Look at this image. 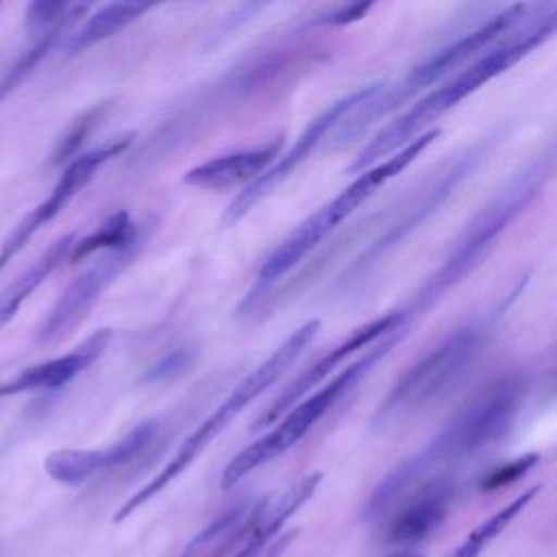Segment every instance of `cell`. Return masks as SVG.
Returning a JSON list of instances; mask_svg holds the SVG:
<instances>
[{
	"label": "cell",
	"instance_id": "cell-22",
	"mask_svg": "<svg viewBox=\"0 0 557 557\" xmlns=\"http://www.w3.org/2000/svg\"><path fill=\"white\" fill-rule=\"evenodd\" d=\"M194 357H196V350L191 346L174 348L172 352H168L165 357H161L159 361H154L150 366V370L146 372V381H150V383L172 381L194 363Z\"/></svg>",
	"mask_w": 557,
	"mask_h": 557
},
{
	"label": "cell",
	"instance_id": "cell-6",
	"mask_svg": "<svg viewBox=\"0 0 557 557\" xmlns=\"http://www.w3.org/2000/svg\"><path fill=\"white\" fill-rule=\"evenodd\" d=\"M440 135L437 128H431L416 137L411 144L387 157L385 161L368 168L357 174L337 196L322 205L315 213L302 220L261 263L259 283H272L294 270L318 244H322L348 215H352L381 185L400 174L422 150Z\"/></svg>",
	"mask_w": 557,
	"mask_h": 557
},
{
	"label": "cell",
	"instance_id": "cell-15",
	"mask_svg": "<svg viewBox=\"0 0 557 557\" xmlns=\"http://www.w3.org/2000/svg\"><path fill=\"white\" fill-rule=\"evenodd\" d=\"M281 148L283 135H276L257 148L213 157L189 168L183 174V183L198 189H233L239 185L248 187L281 157Z\"/></svg>",
	"mask_w": 557,
	"mask_h": 557
},
{
	"label": "cell",
	"instance_id": "cell-1",
	"mask_svg": "<svg viewBox=\"0 0 557 557\" xmlns=\"http://www.w3.org/2000/svg\"><path fill=\"white\" fill-rule=\"evenodd\" d=\"M557 35V2L529 4L522 20L509 28L498 41L483 50L466 67L442 81L433 91L422 96L411 109L383 126L352 159L348 165L350 174H361L368 168L385 161L407 144H411L444 113L457 107L463 98L474 94L479 87L507 72L511 65L522 61L531 50L542 46L546 39Z\"/></svg>",
	"mask_w": 557,
	"mask_h": 557
},
{
	"label": "cell",
	"instance_id": "cell-3",
	"mask_svg": "<svg viewBox=\"0 0 557 557\" xmlns=\"http://www.w3.org/2000/svg\"><path fill=\"white\" fill-rule=\"evenodd\" d=\"M555 170L557 131L500 185V189L463 226L459 237L453 242L448 255L442 259V263L426 276L420 289L400 309L407 326L409 322L420 318L431 305H435L444 292L457 285L466 274H470L481 263V259L496 244V239L544 189Z\"/></svg>",
	"mask_w": 557,
	"mask_h": 557
},
{
	"label": "cell",
	"instance_id": "cell-17",
	"mask_svg": "<svg viewBox=\"0 0 557 557\" xmlns=\"http://www.w3.org/2000/svg\"><path fill=\"white\" fill-rule=\"evenodd\" d=\"M76 235H63L61 239L52 242L39 259H35L20 276H15L4 289H0V329L17 313L24 300L63 263L70 259V252L76 244Z\"/></svg>",
	"mask_w": 557,
	"mask_h": 557
},
{
	"label": "cell",
	"instance_id": "cell-2",
	"mask_svg": "<svg viewBox=\"0 0 557 557\" xmlns=\"http://www.w3.org/2000/svg\"><path fill=\"white\" fill-rule=\"evenodd\" d=\"M522 400L524 385L518 376H503L479 389L418 455L400 463L374 490L366 505V518H381L433 470L459 463L496 444L513 426Z\"/></svg>",
	"mask_w": 557,
	"mask_h": 557
},
{
	"label": "cell",
	"instance_id": "cell-18",
	"mask_svg": "<svg viewBox=\"0 0 557 557\" xmlns=\"http://www.w3.org/2000/svg\"><path fill=\"white\" fill-rule=\"evenodd\" d=\"M146 11H150V4H146V2H111V4L96 9L94 13H89L85 17V22L76 30H72L67 35L65 52L78 54V52L113 37L115 33H120L122 28L133 24L137 17H141Z\"/></svg>",
	"mask_w": 557,
	"mask_h": 557
},
{
	"label": "cell",
	"instance_id": "cell-5",
	"mask_svg": "<svg viewBox=\"0 0 557 557\" xmlns=\"http://www.w3.org/2000/svg\"><path fill=\"white\" fill-rule=\"evenodd\" d=\"M498 313L500 311L494 309L487 315L461 324L416 359L383 398L374 413L372 429L381 433L389 431L444 398L483 352Z\"/></svg>",
	"mask_w": 557,
	"mask_h": 557
},
{
	"label": "cell",
	"instance_id": "cell-10",
	"mask_svg": "<svg viewBox=\"0 0 557 557\" xmlns=\"http://www.w3.org/2000/svg\"><path fill=\"white\" fill-rule=\"evenodd\" d=\"M405 318L400 313V309L396 311H387L357 329H352L339 344H335L329 352H324L320 359H315L309 368H305L292 383H287V387L259 413V418L252 422V431H261L265 426H270L272 422L281 420L296 403H300L305 396H309V392L313 387H318L320 383H326V379L344 363L348 361L355 352L363 350V348H372L374 344H379L381 339H392L394 344L405 335Z\"/></svg>",
	"mask_w": 557,
	"mask_h": 557
},
{
	"label": "cell",
	"instance_id": "cell-7",
	"mask_svg": "<svg viewBox=\"0 0 557 557\" xmlns=\"http://www.w3.org/2000/svg\"><path fill=\"white\" fill-rule=\"evenodd\" d=\"M383 357L385 352L374 344L361 359L346 366L337 376L296 403L265 435L248 444L226 463L220 481L222 490L235 487V483H239L246 474L294 448Z\"/></svg>",
	"mask_w": 557,
	"mask_h": 557
},
{
	"label": "cell",
	"instance_id": "cell-19",
	"mask_svg": "<svg viewBox=\"0 0 557 557\" xmlns=\"http://www.w3.org/2000/svg\"><path fill=\"white\" fill-rule=\"evenodd\" d=\"M255 500H244L213 520L183 550L181 557H235L242 550L246 518Z\"/></svg>",
	"mask_w": 557,
	"mask_h": 557
},
{
	"label": "cell",
	"instance_id": "cell-16",
	"mask_svg": "<svg viewBox=\"0 0 557 557\" xmlns=\"http://www.w3.org/2000/svg\"><path fill=\"white\" fill-rule=\"evenodd\" d=\"M453 485L446 479L426 483L389 522L385 540L394 546H411L431 535L446 518Z\"/></svg>",
	"mask_w": 557,
	"mask_h": 557
},
{
	"label": "cell",
	"instance_id": "cell-9",
	"mask_svg": "<svg viewBox=\"0 0 557 557\" xmlns=\"http://www.w3.org/2000/svg\"><path fill=\"white\" fill-rule=\"evenodd\" d=\"M133 141V135H117L113 139L102 141L100 146L76 154L57 178L50 194L35 205L2 239L0 244V272L22 252V248L46 226L50 224L67 205L70 200L96 176V172L113 157L124 152Z\"/></svg>",
	"mask_w": 557,
	"mask_h": 557
},
{
	"label": "cell",
	"instance_id": "cell-14",
	"mask_svg": "<svg viewBox=\"0 0 557 557\" xmlns=\"http://www.w3.org/2000/svg\"><path fill=\"white\" fill-rule=\"evenodd\" d=\"M111 337H113V331L102 326V329L94 331L91 335H87L74 350H70L61 357L35 363V366L22 370L20 374H15L13 379L0 381V398L63 387L74 376H78L83 370H87L107 350Z\"/></svg>",
	"mask_w": 557,
	"mask_h": 557
},
{
	"label": "cell",
	"instance_id": "cell-13",
	"mask_svg": "<svg viewBox=\"0 0 557 557\" xmlns=\"http://www.w3.org/2000/svg\"><path fill=\"white\" fill-rule=\"evenodd\" d=\"M154 433L157 424L148 420L104 448H59L46 457L44 470L59 483L78 485L104 470L117 468L137 457L150 444Z\"/></svg>",
	"mask_w": 557,
	"mask_h": 557
},
{
	"label": "cell",
	"instance_id": "cell-11",
	"mask_svg": "<svg viewBox=\"0 0 557 557\" xmlns=\"http://www.w3.org/2000/svg\"><path fill=\"white\" fill-rule=\"evenodd\" d=\"M368 85L359 87L357 91L346 94L344 98L331 102L324 111H320L309 124L307 128L298 135V139L289 146V150L281 152V157L257 178L252 181L248 187H244L226 207L224 215H222V224L224 226H235L239 220H244L263 198H268L302 161H307L311 157V152L324 144L326 139H331L335 126L346 117V113L366 96Z\"/></svg>",
	"mask_w": 557,
	"mask_h": 557
},
{
	"label": "cell",
	"instance_id": "cell-25",
	"mask_svg": "<svg viewBox=\"0 0 557 557\" xmlns=\"http://www.w3.org/2000/svg\"><path fill=\"white\" fill-rule=\"evenodd\" d=\"M372 9V2H350V4H342L335 7L331 11H326L324 15H320L313 24H326V26H346L352 24L361 17H366V13Z\"/></svg>",
	"mask_w": 557,
	"mask_h": 557
},
{
	"label": "cell",
	"instance_id": "cell-4",
	"mask_svg": "<svg viewBox=\"0 0 557 557\" xmlns=\"http://www.w3.org/2000/svg\"><path fill=\"white\" fill-rule=\"evenodd\" d=\"M320 331V320H309L300 324L296 331H292L272 355H268L252 372H248L226 396L224 400L183 440V444L176 448L172 459L144 485L139 487L113 516V522L126 520L133 511H137L141 505H146L150 498H154L161 490H165L176 476H181L207 448L209 444L224 433V429L252 403L257 400L265 389H270L289 368L292 363L305 352V348L311 344L315 333Z\"/></svg>",
	"mask_w": 557,
	"mask_h": 557
},
{
	"label": "cell",
	"instance_id": "cell-27",
	"mask_svg": "<svg viewBox=\"0 0 557 557\" xmlns=\"http://www.w3.org/2000/svg\"><path fill=\"white\" fill-rule=\"evenodd\" d=\"M389 557H422V555H418V553H413V550H398V553H394V555H389Z\"/></svg>",
	"mask_w": 557,
	"mask_h": 557
},
{
	"label": "cell",
	"instance_id": "cell-26",
	"mask_svg": "<svg viewBox=\"0 0 557 557\" xmlns=\"http://www.w3.org/2000/svg\"><path fill=\"white\" fill-rule=\"evenodd\" d=\"M296 535H298V529H289L287 533H281L276 540H272L268 546H263V548H248V550H244V553H239L235 557H281L289 548V544L294 542Z\"/></svg>",
	"mask_w": 557,
	"mask_h": 557
},
{
	"label": "cell",
	"instance_id": "cell-20",
	"mask_svg": "<svg viewBox=\"0 0 557 557\" xmlns=\"http://www.w3.org/2000/svg\"><path fill=\"white\" fill-rule=\"evenodd\" d=\"M139 242H141V237H139L137 226L133 224L131 215L122 209V211L109 215L96 231L76 239L67 261L78 263L87 257L111 252V250H124V248L135 246Z\"/></svg>",
	"mask_w": 557,
	"mask_h": 557
},
{
	"label": "cell",
	"instance_id": "cell-24",
	"mask_svg": "<svg viewBox=\"0 0 557 557\" xmlns=\"http://www.w3.org/2000/svg\"><path fill=\"white\" fill-rule=\"evenodd\" d=\"M96 117H98V113H96V111H89V113H85L83 117H78V120L74 122L72 131L61 139V144H59V148H57V152H54L52 163H61V161H65V159H70V157H72V159L76 157V150H78L81 141L85 139V135L89 133V128H91V124L96 122Z\"/></svg>",
	"mask_w": 557,
	"mask_h": 557
},
{
	"label": "cell",
	"instance_id": "cell-12",
	"mask_svg": "<svg viewBox=\"0 0 557 557\" xmlns=\"http://www.w3.org/2000/svg\"><path fill=\"white\" fill-rule=\"evenodd\" d=\"M139 244L124 250L98 255L96 261H91L57 298V302L37 329V342L54 344L59 339H65L76 326H81V322L89 315L107 287L126 270V265L133 263Z\"/></svg>",
	"mask_w": 557,
	"mask_h": 557
},
{
	"label": "cell",
	"instance_id": "cell-21",
	"mask_svg": "<svg viewBox=\"0 0 557 557\" xmlns=\"http://www.w3.org/2000/svg\"><path fill=\"white\" fill-rule=\"evenodd\" d=\"M540 490H542V485H531L520 496L509 500L505 507H500L496 513H492L487 520H483L479 527H474L466 535V540L446 557H479L511 524V520L518 513H522V509L535 498V494H540Z\"/></svg>",
	"mask_w": 557,
	"mask_h": 557
},
{
	"label": "cell",
	"instance_id": "cell-8",
	"mask_svg": "<svg viewBox=\"0 0 557 557\" xmlns=\"http://www.w3.org/2000/svg\"><path fill=\"white\" fill-rule=\"evenodd\" d=\"M500 139L498 131H490L487 135L479 137L472 146L463 148L455 157H450L405 205L400 215L385 228V233L368 248L361 263H374V259L387 255L392 248H396L405 237H409L424 220H429L448 198L455 194V189L476 170V165L483 161L485 154L496 146Z\"/></svg>",
	"mask_w": 557,
	"mask_h": 557
},
{
	"label": "cell",
	"instance_id": "cell-23",
	"mask_svg": "<svg viewBox=\"0 0 557 557\" xmlns=\"http://www.w3.org/2000/svg\"><path fill=\"white\" fill-rule=\"evenodd\" d=\"M540 461V455L537 453H527L522 457H516L511 459L509 463H503L498 468H494L483 481H481V490H498V487H505L518 479H522L535 463Z\"/></svg>",
	"mask_w": 557,
	"mask_h": 557
}]
</instances>
